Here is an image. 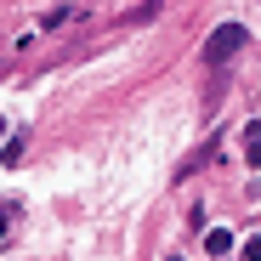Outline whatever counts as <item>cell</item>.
Returning <instances> with one entry per match:
<instances>
[{"label": "cell", "mask_w": 261, "mask_h": 261, "mask_svg": "<svg viewBox=\"0 0 261 261\" xmlns=\"http://www.w3.org/2000/svg\"><path fill=\"white\" fill-rule=\"evenodd\" d=\"M239 261H261V239H244L239 244Z\"/></svg>", "instance_id": "5"}, {"label": "cell", "mask_w": 261, "mask_h": 261, "mask_svg": "<svg viewBox=\"0 0 261 261\" xmlns=\"http://www.w3.org/2000/svg\"><path fill=\"white\" fill-rule=\"evenodd\" d=\"M244 40H250L244 23H222V29L210 34V46H204V63H233V57L244 51Z\"/></svg>", "instance_id": "1"}, {"label": "cell", "mask_w": 261, "mask_h": 261, "mask_svg": "<svg viewBox=\"0 0 261 261\" xmlns=\"http://www.w3.org/2000/svg\"><path fill=\"white\" fill-rule=\"evenodd\" d=\"M0 137H6V119H0Z\"/></svg>", "instance_id": "7"}, {"label": "cell", "mask_w": 261, "mask_h": 261, "mask_svg": "<svg viewBox=\"0 0 261 261\" xmlns=\"http://www.w3.org/2000/svg\"><path fill=\"white\" fill-rule=\"evenodd\" d=\"M204 250H210L216 261H222V255L233 250V233H227V227H210V233H204Z\"/></svg>", "instance_id": "2"}, {"label": "cell", "mask_w": 261, "mask_h": 261, "mask_svg": "<svg viewBox=\"0 0 261 261\" xmlns=\"http://www.w3.org/2000/svg\"><path fill=\"white\" fill-rule=\"evenodd\" d=\"M6 227H12V204H0V239H6Z\"/></svg>", "instance_id": "6"}, {"label": "cell", "mask_w": 261, "mask_h": 261, "mask_svg": "<svg viewBox=\"0 0 261 261\" xmlns=\"http://www.w3.org/2000/svg\"><path fill=\"white\" fill-rule=\"evenodd\" d=\"M0 159H6V165H17V159H23V137H6V148H0Z\"/></svg>", "instance_id": "4"}, {"label": "cell", "mask_w": 261, "mask_h": 261, "mask_svg": "<svg viewBox=\"0 0 261 261\" xmlns=\"http://www.w3.org/2000/svg\"><path fill=\"white\" fill-rule=\"evenodd\" d=\"M244 159L261 170V125H250V130H244Z\"/></svg>", "instance_id": "3"}]
</instances>
